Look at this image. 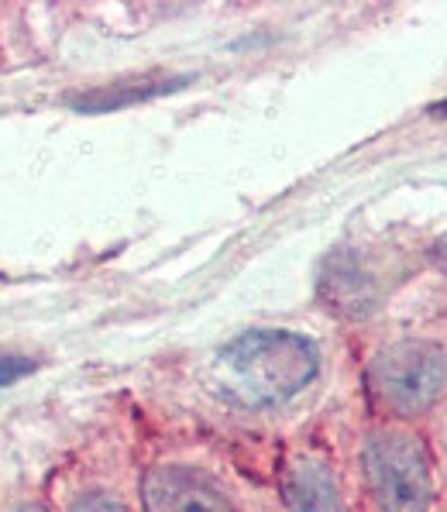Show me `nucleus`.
Segmentation results:
<instances>
[{"label":"nucleus","mask_w":447,"mask_h":512,"mask_svg":"<svg viewBox=\"0 0 447 512\" xmlns=\"http://www.w3.org/2000/svg\"><path fill=\"white\" fill-rule=\"evenodd\" d=\"M282 495H286L289 512H348L331 468L317 458L289 461L282 475Z\"/></svg>","instance_id":"39448f33"},{"label":"nucleus","mask_w":447,"mask_h":512,"mask_svg":"<svg viewBox=\"0 0 447 512\" xmlns=\"http://www.w3.org/2000/svg\"><path fill=\"white\" fill-rule=\"evenodd\" d=\"M145 512H234L231 495L190 464H155L141 482Z\"/></svg>","instance_id":"20e7f679"},{"label":"nucleus","mask_w":447,"mask_h":512,"mask_svg":"<svg viewBox=\"0 0 447 512\" xmlns=\"http://www.w3.org/2000/svg\"><path fill=\"white\" fill-rule=\"evenodd\" d=\"M320 372V354L293 330H248L217 354L214 382L231 403L272 409L296 399Z\"/></svg>","instance_id":"f257e3e1"},{"label":"nucleus","mask_w":447,"mask_h":512,"mask_svg":"<svg viewBox=\"0 0 447 512\" xmlns=\"http://www.w3.org/2000/svg\"><path fill=\"white\" fill-rule=\"evenodd\" d=\"M441 114H447V104H441Z\"/></svg>","instance_id":"9d476101"},{"label":"nucleus","mask_w":447,"mask_h":512,"mask_svg":"<svg viewBox=\"0 0 447 512\" xmlns=\"http://www.w3.org/2000/svg\"><path fill=\"white\" fill-rule=\"evenodd\" d=\"M28 368H31V361H21V358H11V361H7V358H0V385H4V382H14V378L25 375Z\"/></svg>","instance_id":"0eeeda50"},{"label":"nucleus","mask_w":447,"mask_h":512,"mask_svg":"<svg viewBox=\"0 0 447 512\" xmlns=\"http://www.w3.org/2000/svg\"><path fill=\"white\" fill-rule=\"evenodd\" d=\"M447 385V354L427 341H399L375 354L372 389L392 413L417 416Z\"/></svg>","instance_id":"7ed1b4c3"},{"label":"nucleus","mask_w":447,"mask_h":512,"mask_svg":"<svg viewBox=\"0 0 447 512\" xmlns=\"http://www.w3.org/2000/svg\"><path fill=\"white\" fill-rule=\"evenodd\" d=\"M430 255H434V265H437V269H441V272L447 275V234L434 244V251H430Z\"/></svg>","instance_id":"6e6552de"},{"label":"nucleus","mask_w":447,"mask_h":512,"mask_svg":"<svg viewBox=\"0 0 447 512\" xmlns=\"http://www.w3.org/2000/svg\"><path fill=\"white\" fill-rule=\"evenodd\" d=\"M365 482L379 512H427L434 499V471L427 447L413 433L382 427L365 440Z\"/></svg>","instance_id":"f03ea898"},{"label":"nucleus","mask_w":447,"mask_h":512,"mask_svg":"<svg viewBox=\"0 0 447 512\" xmlns=\"http://www.w3.org/2000/svg\"><path fill=\"white\" fill-rule=\"evenodd\" d=\"M18 512H38L35 506H25V509H18Z\"/></svg>","instance_id":"1a4fd4ad"},{"label":"nucleus","mask_w":447,"mask_h":512,"mask_svg":"<svg viewBox=\"0 0 447 512\" xmlns=\"http://www.w3.org/2000/svg\"><path fill=\"white\" fill-rule=\"evenodd\" d=\"M69 512H128V506L111 492H83L80 499H73Z\"/></svg>","instance_id":"423d86ee"}]
</instances>
